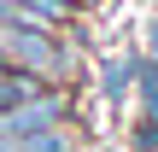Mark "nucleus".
<instances>
[{
    "label": "nucleus",
    "mask_w": 158,
    "mask_h": 152,
    "mask_svg": "<svg viewBox=\"0 0 158 152\" xmlns=\"http://www.w3.org/2000/svg\"><path fill=\"white\" fill-rule=\"evenodd\" d=\"M141 53L158 59V18H147V35H141Z\"/></svg>",
    "instance_id": "nucleus-5"
},
{
    "label": "nucleus",
    "mask_w": 158,
    "mask_h": 152,
    "mask_svg": "<svg viewBox=\"0 0 158 152\" xmlns=\"http://www.w3.org/2000/svg\"><path fill=\"white\" fill-rule=\"evenodd\" d=\"M135 70H141V53H135V47L117 53V59H106V64H100V94H106L111 105H123L129 88H135Z\"/></svg>",
    "instance_id": "nucleus-2"
},
{
    "label": "nucleus",
    "mask_w": 158,
    "mask_h": 152,
    "mask_svg": "<svg viewBox=\"0 0 158 152\" xmlns=\"http://www.w3.org/2000/svg\"><path fill=\"white\" fill-rule=\"evenodd\" d=\"M76 141H82V135H76V123H53V129H41V135H23L18 152H82Z\"/></svg>",
    "instance_id": "nucleus-3"
},
{
    "label": "nucleus",
    "mask_w": 158,
    "mask_h": 152,
    "mask_svg": "<svg viewBox=\"0 0 158 152\" xmlns=\"http://www.w3.org/2000/svg\"><path fill=\"white\" fill-rule=\"evenodd\" d=\"M129 146H135V152H158V117L141 111V117L129 123Z\"/></svg>",
    "instance_id": "nucleus-4"
},
{
    "label": "nucleus",
    "mask_w": 158,
    "mask_h": 152,
    "mask_svg": "<svg viewBox=\"0 0 158 152\" xmlns=\"http://www.w3.org/2000/svg\"><path fill=\"white\" fill-rule=\"evenodd\" d=\"M0 152H18V141H12V135H0Z\"/></svg>",
    "instance_id": "nucleus-6"
},
{
    "label": "nucleus",
    "mask_w": 158,
    "mask_h": 152,
    "mask_svg": "<svg viewBox=\"0 0 158 152\" xmlns=\"http://www.w3.org/2000/svg\"><path fill=\"white\" fill-rule=\"evenodd\" d=\"M70 35H53V29H35V23H6L0 29V47H6V59L18 64V70H35L41 82H53V88H64L70 76H76V64H70V47H64Z\"/></svg>",
    "instance_id": "nucleus-1"
}]
</instances>
